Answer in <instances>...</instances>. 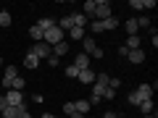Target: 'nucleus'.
<instances>
[{"label": "nucleus", "mask_w": 158, "mask_h": 118, "mask_svg": "<svg viewBox=\"0 0 158 118\" xmlns=\"http://www.w3.org/2000/svg\"><path fill=\"white\" fill-rule=\"evenodd\" d=\"M92 16H95V21H106V18H111V3L108 0H95V11H92Z\"/></svg>", "instance_id": "nucleus-1"}, {"label": "nucleus", "mask_w": 158, "mask_h": 118, "mask_svg": "<svg viewBox=\"0 0 158 118\" xmlns=\"http://www.w3.org/2000/svg\"><path fill=\"white\" fill-rule=\"evenodd\" d=\"M27 53H32L37 61H42V58H50V55H53V47L48 45V42H34V45L29 47Z\"/></svg>", "instance_id": "nucleus-2"}, {"label": "nucleus", "mask_w": 158, "mask_h": 118, "mask_svg": "<svg viewBox=\"0 0 158 118\" xmlns=\"http://www.w3.org/2000/svg\"><path fill=\"white\" fill-rule=\"evenodd\" d=\"M42 42H48L50 47H56L58 42H63V32L58 26H53V29H48L45 34H42Z\"/></svg>", "instance_id": "nucleus-3"}, {"label": "nucleus", "mask_w": 158, "mask_h": 118, "mask_svg": "<svg viewBox=\"0 0 158 118\" xmlns=\"http://www.w3.org/2000/svg\"><path fill=\"white\" fill-rule=\"evenodd\" d=\"M3 97H6V105H24V97H21V92H16V89H8Z\"/></svg>", "instance_id": "nucleus-4"}, {"label": "nucleus", "mask_w": 158, "mask_h": 118, "mask_svg": "<svg viewBox=\"0 0 158 118\" xmlns=\"http://www.w3.org/2000/svg\"><path fill=\"white\" fill-rule=\"evenodd\" d=\"M24 110H27L24 105H6V110L0 113V118H16L19 113H24Z\"/></svg>", "instance_id": "nucleus-5"}, {"label": "nucleus", "mask_w": 158, "mask_h": 118, "mask_svg": "<svg viewBox=\"0 0 158 118\" xmlns=\"http://www.w3.org/2000/svg\"><path fill=\"white\" fill-rule=\"evenodd\" d=\"M135 95L140 97V102H142V100H153V87H150V84H140Z\"/></svg>", "instance_id": "nucleus-6"}, {"label": "nucleus", "mask_w": 158, "mask_h": 118, "mask_svg": "<svg viewBox=\"0 0 158 118\" xmlns=\"http://www.w3.org/2000/svg\"><path fill=\"white\" fill-rule=\"evenodd\" d=\"M77 79L82 81V84H90L92 87V84H95V71H92V68H85V71H79Z\"/></svg>", "instance_id": "nucleus-7"}, {"label": "nucleus", "mask_w": 158, "mask_h": 118, "mask_svg": "<svg viewBox=\"0 0 158 118\" xmlns=\"http://www.w3.org/2000/svg\"><path fill=\"white\" fill-rule=\"evenodd\" d=\"M127 58H129V63L140 66V63H145V50H129V53H127Z\"/></svg>", "instance_id": "nucleus-8"}, {"label": "nucleus", "mask_w": 158, "mask_h": 118, "mask_svg": "<svg viewBox=\"0 0 158 118\" xmlns=\"http://www.w3.org/2000/svg\"><path fill=\"white\" fill-rule=\"evenodd\" d=\"M74 66H77L79 71H85V68H90V55H85V53H79V55L74 58Z\"/></svg>", "instance_id": "nucleus-9"}, {"label": "nucleus", "mask_w": 158, "mask_h": 118, "mask_svg": "<svg viewBox=\"0 0 158 118\" xmlns=\"http://www.w3.org/2000/svg\"><path fill=\"white\" fill-rule=\"evenodd\" d=\"M82 45H85V55H92V53L98 50V42L92 37H85V39H82Z\"/></svg>", "instance_id": "nucleus-10"}, {"label": "nucleus", "mask_w": 158, "mask_h": 118, "mask_svg": "<svg viewBox=\"0 0 158 118\" xmlns=\"http://www.w3.org/2000/svg\"><path fill=\"white\" fill-rule=\"evenodd\" d=\"M140 45H142V39H140V34H132L129 39H127V50H140Z\"/></svg>", "instance_id": "nucleus-11"}, {"label": "nucleus", "mask_w": 158, "mask_h": 118, "mask_svg": "<svg viewBox=\"0 0 158 118\" xmlns=\"http://www.w3.org/2000/svg\"><path fill=\"white\" fill-rule=\"evenodd\" d=\"M66 53H69V42H66V39H63V42H58V45L53 47V55H56V58H63Z\"/></svg>", "instance_id": "nucleus-12"}, {"label": "nucleus", "mask_w": 158, "mask_h": 118, "mask_svg": "<svg viewBox=\"0 0 158 118\" xmlns=\"http://www.w3.org/2000/svg\"><path fill=\"white\" fill-rule=\"evenodd\" d=\"M71 21H74V26L87 29V16H85V13H71Z\"/></svg>", "instance_id": "nucleus-13"}, {"label": "nucleus", "mask_w": 158, "mask_h": 118, "mask_svg": "<svg viewBox=\"0 0 158 118\" xmlns=\"http://www.w3.org/2000/svg\"><path fill=\"white\" fill-rule=\"evenodd\" d=\"M37 26L42 29V32H48V29H53V26H56V18L45 16V18H40V21H37Z\"/></svg>", "instance_id": "nucleus-14"}, {"label": "nucleus", "mask_w": 158, "mask_h": 118, "mask_svg": "<svg viewBox=\"0 0 158 118\" xmlns=\"http://www.w3.org/2000/svg\"><path fill=\"white\" fill-rule=\"evenodd\" d=\"M116 26H118V18H116V16H111V18H106V21H100V29H103V32L116 29Z\"/></svg>", "instance_id": "nucleus-15"}, {"label": "nucleus", "mask_w": 158, "mask_h": 118, "mask_svg": "<svg viewBox=\"0 0 158 118\" xmlns=\"http://www.w3.org/2000/svg\"><path fill=\"white\" fill-rule=\"evenodd\" d=\"M42 34H45V32H42V29H40V26H37V24H34V26H32V29H29V37H32V39H34V42H42Z\"/></svg>", "instance_id": "nucleus-16"}, {"label": "nucleus", "mask_w": 158, "mask_h": 118, "mask_svg": "<svg viewBox=\"0 0 158 118\" xmlns=\"http://www.w3.org/2000/svg\"><path fill=\"white\" fill-rule=\"evenodd\" d=\"M74 108H77V113H82V116H85V113L90 110V100H77V102H74Z\"/></svg>", "instance_id": "nucleus-17"}, {"label": "nucleus", "mask_w": 158, "mask_h": 118, "mask_svg": "<svg viewBox=\"0 0 158 118\" xmlns=\"http://www.w3.org/2000/svg\"><path fill=\"white\" fill-rule=\"evenodd\" d=\"M24 66H27V68H37V66H40V61L32 55V53H27V55H24Z\"/></svg>", "instance_id": "nucleus-18"}, {"label": "nucleus", "mask_w": 158, "mask_h": 118, "mask_svg": "<svg viewBox=\"0 0 158 118\" xmlns=\"http://www.w3.org/2000/svg\"><path fill=\"white\" fill-rule=\"evenodd\" d=\"M69 37H71V39H85V29H82V26L69 29Z\"/></svg>", "instance_id": "nucleus-19"}, {"label": "nucleus", "mask_w": 158, "mask_h": 118, "mask_svg": "<svg viewBox=\"0 0 158 118\" xmlns=\"http://www.w3.org/2000/svg\"><path fill=\"white\" fill-rule=\"evenodd\" d=\"M124 26H127V32H129V37L140 32V29H137V18H127V24H124Z\"/></svg>", "instance_id": "nucleus-20"}, {"label": "nucleus", "mask_w": 158, "mask_h": 118, "mask_svg": "<svg viewBox=\"0 0 158 118\" xmlns=\"http://www.w3.org/2000/svg\"><path fill=\"white\" fill-rule=\"evenodd\" d=\"M19 76V68L16 66H6V71H3V79H16Z\"/></svg>", "instance_id": "nucleus-21"}, {"label": "nucleus", "mask_w": 158, "mask_h": 118, "mask_svg": "<svg viewBox=\"0 0 158 118\" xmlns=\"http://www.w3.org/2000/svg\"><path fill=\"white\" fill-rule=\"evenodd\" d=\"M11 21H13V18H11V13H8V11H0V26H11Z\"/></svg>", "instance_id": "nucleus-22"}, {"label": "nucleus", "mask_w": 158, "mask_h": 118, "mask_svg": "<svg viewBox=\"0 0 158 118\" xmlns=\"http://www.w3.org/2000/svg\"><path fill=\"white\" fill-rule=\"evenodd\" d=\"M24 87H27V81H24L21 76H16V79H13V81H11V89H16V92H21Z\"/></svg>", "instance_id": "nucleus-23"}, {"label": "nucleus", "mask_w": 158, "mask_h": 118, "mask_svg": "<svg viewBox=\"0 0 158 118\" xmlns=\"http://www.w3.org/2000/svg\"><path fill=\"white\" fill-rule=\"evenodd\" d=\"M137 108H140V110H142V113L148 116V113H153V100H142V102H140Z\"/></svg>", "instance_id": "nucleus-24"}, {"label": "nucleus", "mask_w": 158, "mask_h": 118, "mask_svg": "<svg viewBox=\"0 0 158 118\" xmlns=\"http://www.w3.org/2000/svg\"><path fill=\"white\" fill-rule=\"evenodd\" d=\"M118 87H121V79H118V76H111V79H108V89H113V92H116Z\"/></svg>", "instance_id": "nucleus-25"}, {"label": "nucleus", "mask_w": 158, "mask_h": 118, "mask_svg": "<svg viewBox=\"0 0 158 118\" xmlns=\"http://www.w3.org/2000/svg\"><path fill=\"white\" fill-rule=\"evenodd\" d=\"M92 11H95V0H87V3H85V11H82V13L90 18V16H92Z\"/></svg>", "instance_id": "nucleus-26"}, {"label": "nucleus", "mask_w": 158, "mask_h": 118, "mask_svg": "<svg viewBox=\"0 0 158 118\" xmlns=\"http://www.w3.org/2000/svg\"><path fill=\"white\" fill-rule=\"evenodd\" d=\"M137 29H150V18H148V16H140V18H137Z\"/></svg>", "instance_id": "nucleus-27"}, {"label": "nucleus", "mask_w": 158, "mask_h": 118, "mask_svg": "<svg viewBox=\"0 0 158 118\" xmlns=\"http://www.w3.org/2000/svg\"><path fill=\"white\" fill-rule=\"evenodd\" d=\"M66 76H69V79H77V76H79V68L74 66V63H71V66H66Z\"/></svg>", "instance_id": "nucleus-28"}, {"label": "nucleus", "mask_w": 158, "mask_h": 118, "mask_svg": "<svg viewBox=\"0 0 158 118\" xmlns=\"http://www.w3.org/2000/svg\"><path fill=\"white\" fill-rule=\"evenodd\" d=\"M129 8H135V11H145V8H142V0H129Z\"/></svg>", "instance_id": "nucleus-29"}, {"label": "nucleus", "mask_w": 158, "mask_h": 118, "mask_svg": "<svg viewBox=\"0 0 158 118\" xmlns=\"http://www.w3.org/2000/svg\"><path fill=\"white\" fill-rule=\"evenodd\" d=\"M63 113H66V116H71V113H77V108H74V102H66V105H63Z\"/></svg>", "instance_id": "nucleus-30"}, {"label": "nucleus", "mask_w": 158, "mask_h": 118, "mask_svg": "<svg viewBox=\"0 0 158 118\" xmlns=\"http://www.w3.org/2000/svg\"><path fill=\"white\" fill-rule=\"evenodd\" d=\"M58 63H61V58H56V55H50V58H48V66H53V68H56Z\"/></svg>", "instance_id": "nucleus-31"}, {"label": "nucleus", "mask_w": 158, "mask_h": 118, "mask_svg": "<svg viewBox=\"0 0 158 118\" xmlns=\"http://www.w3.org/2000/svg\"><path fill=\"white\" fill-rule=\"evenodd\" d=\"M129 105H140V97H137L135 92H132V95H129Z\"/></svg>", "instance_id": "nucleus-32"}, {"label": "nucleus", "mask_w": 158, "mask_h": 118, "mask_svg": "<svg viewBox=\"0 0 158 118\" xmlns=\"http://www.w3.org/2000/svg\"><path fill=\"white\" fill-rule=\"evenodd\" d=\"M3 110H6V97L0 95V113H3Z\"/></svg>", "instance_id": "nucleus-33"}, {"label": "nucleus", "mask_w": 158, "mask_h": 118, "mask_svg": "<svg viewBox=\"0 0 158 118\" xmlns=\"http://www.w3.org/2000/svg\"><path fill=\"white\" fill-rule=\"evenodd\" d=\"M103 118H116V113H111V110H106V113H103Z\"/></svg>", "instance_id": "nucleus-34"}, {"label": "nucleus", "mask_w": 158, "mask_h": 118, "mask_svg": "<svg viewBox=\"0 0 158 118\" xmlns=\"http://www.w3.org/2000/svg\"><path fill=\"white\" fill-rule=\"evenodd\" d=\"M16 118H32V116H29V113H27V110H24V113H19V116H16Z\"/></svg>", "instance_id": "nucleus-35"}, {"label": "nucleus", "mask_w": 158, "mask_h": 118, "mask_svg": "<svg viewBox=\"0 0 158 118\" xmlns=\"http://www.w3.org/2000/svg\"><path fill=\"white\" fill-rule=\"evenodd\" d=\"M69 118H85V116H82V113H71Z\"/></svg>", "instance_id": "nucleus-36"}, {"label": "nucleus", "mask_w": 158, "mask_h": 118, "mask_svg": "<svg viewBox=\"0 0 158 118\" xmlns=\"http://www.w3.org/2000/svg\"><path fill=\"white\" fill-rule=\"evenodd\" d=\"M145 118H158V116H156V113H148V116H145Z\"/></svg>", "instance_id": "nucleus-37"}, {"label": "nucleus", "mask_w": 158, "mask_h": 118, "mask_svg": "<svg viewBox=\"0 0 158 118\" xmlns=\"http://www.w3.org/2000/svg\"><path fill=\"white\" fill-rule=\"evenodd\" d=\"M40 118H50V113H42V116H40Z\"/></svg>", "instance_id": "nucleus-38"}, {"label": "nucleus", "mask_w": 158, "mask_h": 118, "mask_svg": "<svg viewBox=\"0 0 158 118\" xmlns=\"http://www.w3.org/2000/svg\"><path fill=\"white\" fill-rule=\"evenodd\" d=\"M50 118H56V116H53V113H50Z\"/></svg>", "instance_id": "nucleus-39"}, {"label": "nucleus", "mask_w": 158, "mask_h": 118, "mask_svg": "<svg viewBox=\"0 0 158 118\" xmlns=\"http://www.w3.org/2000/svg\"><path fill=\"white\" fill-rule=\"evenodd\" d=\"M0 95H3V89H0Z\"/></svg>", "instance_id": "nucleus-40"}, {"label": "nucleus", "mask_w": 158, "mask_h": 118, "mask_svg": "<svg viewBox=\"0 0 158 118\" xmlns=\"http://www.w3.org/2000/svg\"><path fill=\"white\" fill-rule=\"evenodd\" d=\"M116 118H121V116H116Z\"/></svg>", "instance_id": "nucleus-41"}]
</instances>
